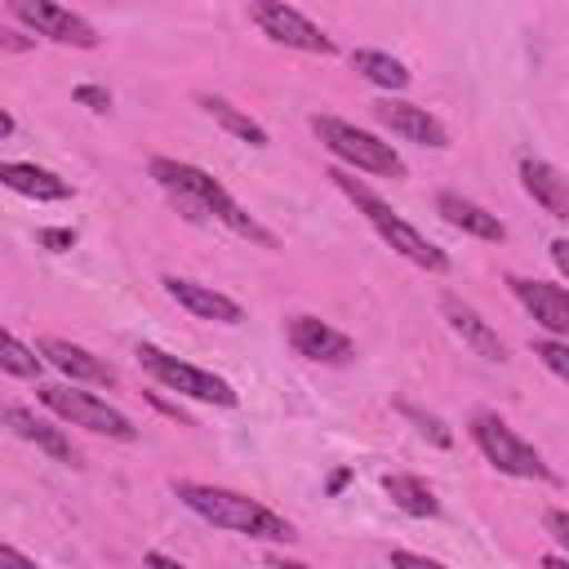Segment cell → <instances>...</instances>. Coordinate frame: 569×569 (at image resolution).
<instances>
[{
  "label": "cell",
  "instance_id": "cell-22",
  "mask_svg": "<svg viewBox=\"0 0 569 569\" xmlns=\"http://www.w3.org/2000/svg\"><path fill=\"white\" fill-rule=\"evenodd\" d=\"M200 107H204V111H209V116H213V120H218L227 133L244 138L249 147H267V142H271V138H267V129H262L258 120H249L240 107H231L227 98H200Z\"/></svg>",
  "mask_w": 569,
  "mask_h": 569
},
{
  "label": "cell",
  "instance_id": "cell-3",
  "mask_svg": "<svg viewBox=\"0 0 569 569\" xmlns=\"http://www.w3.org/2000/svg\"><path fill=\"white\" fill-rule=\"evenodd\" d=\"M311 129H316V138H320L338 160H347L351 169H365V173H378V178H405L400 151H396L391 142H382V138H373L369 129H356V124H347V120H338V116H316Z\"/></svg>",
  "mask_w": 569,
  "mask_h": 569
},
{
  "label": "cell",
  "instance_id": "cell-28",
  "mask_svg": "<svg viewBox=\"0 0 569 569\" xmlns=\"http://www.w3.org/2000/svg\"><path fill=\"white\" fill-rule=\"evenodd\" d=\"M36 240L44 249H71L76 244V231L71 227H44V231H36Z\"/></svg>",
  "mask_w": 569,
  "mask_h": 569
},
{
  "label": "cell",
  "instance_id": "cell-29",
  "mask_svg": "<svg viewBox=\"0 0 569 569\" xmlns=\"http://www.w3.org/2000/svg\"><path fill=\"white\" fill-rule=\"evenodd\" d=\"M391 569H445V565L431 556H418V551H391Z\"/></svg>",
  "mask_w": 569,
  "mask_h": 569
},
{
  "label": "cell",
  "instance_id": "cell-30",
  "mask_svg": "<svg viewBox=\"0 0 569 569\" xmlns=\"http://www.w3.org/2000/svg\"><path fill=\"white\" fill-rule=\"evenodd\" d=\"M0 569H36V560H27L13 542H4V547H0Z\"/></svg>",
  "mask_w": 569,
  "mask_h": 569
},
{
  "label": "cell",
  "instance_id": "cell-9",
  "mask_svg": "<svg viewBox=\"0 0 569 569\" xmlns=\"http://www.w3.org/2000/svg\"><path fill=\"white\" fill-rule=\"evenodd\" d=\"M289 342L298 356L320 360V365H347L356 356V342L338 333L333 325H325L320 316H289Z\"/></svg>",
  "mask_w": 569,
  "mask_h": 569
},
{
  "label": "cell",
  "instance_id": "cell-5",
  "mask_svg": "<svg viewBox=\"0 0 569 569\" xmlns=\"http://www.w3.org/2000/svg\"><path fill=\"white\" fill-rule=\"evenodd\" d=\"M471 440L480 445V453L507 471V476H525V480H551V467L542 462V453L533 445H525L498 413H476L471 418Z\"/></svg>",
  "mask_w": 569,
  "mask_h": 569
},
{
  "label": "cell",
  "instance_id": "cell-20",
  "mask_svg": "<svg viewBox=\"0 0 569 569\" xmlns=\"http://www.w3.org/2000/svg\"><path fill=\"white\" fill-rule=\"evenodd\" d=\"M351 67H356L369 84L391 89V93H400V89L409 84V67H405L400 58H391V53H378V49H356V53H351Z\"/></svg>",
  "mask_w": 569,
  "mask_h": 569
},
{
  "label": "cell",
  "instance_id": "cell-21",
  "mask_svg": "<svg viewBox=\"0 0 569 569\" xmlns=\"http://www.w3.org/2000/svg\"><path fill=\"white\" fill-rule=\"evenodd\" d=\"M382 489H387V498H391L405 516H436V511H440L436 493H431L418 476H387V480H382Z\"/></svg>",
  "mask_w": 569,
  "mask_h": 569
},
{
  "label": "cell",
  "instance_id": "cell-24",
  "mask_svg": "<svg viewBox=\"0 0 569 569\" xmlns=\"http://www.w3.org/2000/svg\"><path fill=\"white\" fill-rule=\"evenodd\" d=\"M396 409H400V413H405V418H409V422H413V427H418V431H422L431 445H440V449H449V445H453L449 427H445L436 413H422V409H418V405H409V400H400Z\"/></svg>",
  "mask_w": 569,
  "mask_h": 569
},
{
  "label": "cell",
  "instance_id": "cell-31",
  "mask_svg": "<svg viewBox=\"0 0 569 569\" xmlns=\"http://www.w3.org/2000/svg\"><path fill=\"white\" fill-rule=\"evenodd\" d=\"M551 262L565 271V280H569V240H551Z\"/></svg>",
  "mask_w": 569,
  "mask_h": 569
},
{
  "label": "cell",
  "instance_id": "cell-6",
  "mask_svg": "<svg viewBox=\"0 0 569 569\" xmlns=\"http://www.w3.org/2000/svg\"><path fill=\"white\" fill-rule=\"evenodd\" d=\"M40 405L53 409L58 418H67L71 427H89L98 436H111V440H138V427L111 409L107 400H98L93 391H71V387H40Z\"/></svg>",
  "mask_w": 569,
  "mask_h": 569
},
{
  "label": "cell",
  "instance_id": "cell-8",
  "mask_svg": "<svg viewBox=\"0 0 569 569\" xmlns=\"http://www.w3.org/2000/svg\"><path fill=\"white\" fill-rule=\"evenodd\" d=\"M9 9H13V18H22L27 27H36L40 36H49L58 44H76V49H93L98 44V31L80 13L62 9L53 0H13Z\"/></svg>",
  "mask_w": 569,
  "mask_h": 569
},
{
  "label": "cell",
  "instance_id": "cell-25",
  "mask_svg": "<svg viewBox=\"0 0 569 569\" xmlns=\"http://www.w3.org/2000/svg\"><path fill=\"white\" fill-rule=\"evenodd\" d=\"M533 356H538L556 378L569 382V342H560V338H542V342H533Z\"/></svg>",
  "mask_w": 569,
  "mask_h": 569
},
{
  "label": "cell",
  "instance_id": "cell-7",
  "mask_svg": "<svg viewBox=\"0 0 569 569\" xmlns=\"http://www.w3.org/2000/svg\"><path fill=\"white\" fill-rule=\"evenodd\" d=\"M249 13H253V22H258L276 44H289V49H302V53H333V40H329L307 13H298V9L284 4V0H253Z\"/></svg>",
  "mask_w": 569,
  "mask_h": 569
},
{
  "label": "cell",
  "instance_id": "cell-23",
  "mask_svg": "<svg viewBox=\"0 0 569 569\" xmlns=\"http://www.w3.org/2000/svg\"><path fill=\"white\" fill-rule=\"evenodd\" d=\"M0 365H4V373H13V378H36L40 365H44V356H36V351L22 347L13 333H4V338H0Z\"/></svg>",
  "mask_w": 569,
  "mask_h": 569
},
{
  "label": "cell",
  "instance_id": "cell-36",
  "mask_svg": "<svg viewBox=\"0 0 569 569\" xmlns=\"http://www.w3.org/2000/svg\"><path fill=\"white\" fill-rule=\"evenodd\" d=\"M13 129H18V124H13V116H9V111H0V133H4V138H9V133H13Z\"/></svg>",
  "mask_w": 569,
  "mask_h": 569
},
{
  "label": "cell",
  "instance_id": "cell-27",
  "mask_svg": "<svg viewBox=\"0 0 569 569\" xmlns=\"http://www.w3.org/2000/svg\"><path fill=\"white\" fill-rule=\"evenodd\" d=\"M542 525H547V533L565 547V556H569V511H560V507H551L547 516H542Z\"/></svg>",
  "mask_w": 569,
  "mask_h": 569
},
{
  "label": "cell",
  "instance_id": "cell-10",
  "mask_svg": "<svg viewBox=\"0 0 569 569\" xmlns=\"http://www.w3.org/2000/svg\"><path fill=\"white\" fill-rule=\"evenodd\" d=\"M373 116H378V124H387L391 133H400V138H409V142H422V147H449L445 124H440L427 107H418V102L382 98V102H373Z\"/></svg>",
  "mask_w": 569,
  "mask_h": 569
},
{
  "label": "cell",
  "instance_id": "cell-26",
  "mask_svg": "<svg viewBox=\"0 0 569 569\" xmlns=\"http://www.w3.org/2000/svg\"><path fill=\"white\" fill-rule=\"evenodd\" d=\"M76 102L89 107V111H107L111 107V93L102 84H76Z\"/></svg>",
  "mask_w": 569,
  "mask_h": 569
},
{
  "label": "cell",
  "instance_id": "cell-18",
  "mask_svg": "<svg viewBox=\"0 0 569 569\" xmlns=\"http://www.w3.org/2000/svg\"><path fill=\"white\" fill-rule=\"evenodd\" d=\"M0 182L18 196H31V200H67L71 196V182H62L53 169H40V164H22V160H4L0 164Z\"/></svg>",
  "mask_w": 569,
  "mask_h": 569
},
{
  "label": "cell",
  "instance_id": "cell-12",
  "mask_svg": "<svg viewBox=\"0 0 569 569\" xmlns=\"http://www.w3.org/2000/svg\"><path fill=\"white\" fill-rule=\"evenodd\" d=\"M164 293L178 307H187L191 316H200V320H218V325H240L244 320V311H240L236 298H227V293H218L209 284H196L187 276H164Z\"/></svg>",
  "mask_w": 569,
  "mask_h": 569
},
{
  "label": "cell",
  "instance_id": "cell-14",
  "mask_svg": "<svg viewBox=\"0 0 569 569\" xmlns=\"http://www.w3.org/2000/svg\"><path fill=\"white\" fill-rule=\"evenodd\" d=\"M440 311H445L449 329H453V333H458L476 356H485V360H507L502 338L493 333V325H489L476 307H467V302H458V298H445V302H440Z\"/></svg>",
  "mask_w": 569,
  "mask_h": 569
},
{
  "label": "cell",
  "instance_id": "cell-17",
  "mask_svg": "<svg viewBox=\"0 0 569 569\" xmlns=\"http://www.w3.org/2000/svg\"><path fill=\"white\" fill-rule=\"evenodd\" d=\"M436 209H440V218H445L449 227H458V231H467V236H480V240H502V236H507V227H502L498 213L480 209L476 200H467V196H458V191H440V196H436Z\"/></svg>",
  "mask_w": 569,
  "mask_h": 569
},
{
  "label": "cell",
  "instance_id": "cell-16",
  "mask_svg": "<svg viewBox=\"0 0 569 569\" xmlns=\"http://www.w3.org/2000/svg\"><path fill=\"white\" fill-rule=\"evenodd\" d=\"M373 231L396 249V253H405L409 262H418V267H427V271H449V253L445 249H436L418 227H409L400 213H391V218H382V222H373Z\"/></svg>",
  "mask_w": 569,
  "mask_h": 569
},
{
  "label": "cell",
  "instance_id": "cell-33",
  "mask_svg": "<svg viewBox=\"0 0 569 569\" xmlns=\"http://www.w3.org/2000/svg\"><path fill=\"white\" fill-rule=\"evenodd\" d=\"M0 44H4V49H31V40L18 36V31H0Z\"/></svg>",
  "mask_w": 569,
  "mask_h": 569
},
{
  "label": "cell",
  "instance_id": "cell-34",
  "mask_svg": "<svg viewBox=\"0 0 569 569\" xmlns=\"http://www.w3.org/2000/svg\"><path fill=\"white\" fill-rule=\"evenodd\" d=\"M347 480H351V471H333V476H329V493H338Z\"/></svg>",
  "mask_w": 569,
  "mask_h": 569
},
{
  "label": "cell",
  "instance_id": "cell-13",
  "mask_svg": "<svg viewBox=\"0 0 569 569\" xmlns=\"http://www.w3.org/2000/svg\"><path fill=\"white\" fill-rule=\"evenodd\" d=\"M520 182H525V191L533 196V204H542L551 218L569 222V178H565L556 164H547V160H538V156H525V160H520Z\"/></svg>",
  "mask_w": 569,
  "mask_h": 569
},
{
  "label": "cell",
  "instance_id": "cell-19",
  "mask_svg": "<svg viewBox=\"0 0 569 569\" xmlns=\"http://www.w3.org/2000/svg\"><path fill=\"white\" fill-rule=\"evenodd\" d=\"M4 422L22 436V440H31V445H40L49 458H58V462H67V467H76V449H71V440L58 431V427H49V422H40L31 409H22V405H4Z\"/></svg>",
  "mask_w": 569,
  "mask_h": 569
},
{
  "label": "cell",
  "instance_id": "cell-2",
  "mask_svg": "<svg viewBox=\"0 0 569 569\" xmlns=\"http://www.w3.org/2000/svg\"><path fill=\"white\" fill-rule=\"evenodd\" d=\"M151 178L169 191V200H173L191 222H222L227 209L236 204L218 178H209L200 164H187V160L156 156V160H151Z\"/></svg>",
  "mask_w": 569,
  "mask_h": 569
},
{
  "label": "cell",
  "instance_id": "cell-32",
  "mask_svg": "<svg viewBox=\"0 0 569 569\" xmlns=\"http://www.w3.org/2000/svg\"><path fill=\"white\" fill-rule=\"evenodd\" d=\"M147 569H187V565H178L173 556H160V551H147Z\"/></svg>",
  "mask_w": 569,
  "mask_h": 569
},
{
  "label": "cell",
  "instance_id": "cell-1",
  "mask_svg": "<svg viewBox=\"0 0 569 569\" xmlns=\"http://www.w3.org/2000/svg\"><path fill=\"white\" fill-rule=\"evenodd\" d=\"M173 498L196 511L200 520L218 525V529H236L249 538H267V542H289L293 525L276 511H267L262 502L236 493V489H218V485H196V480H173Z\"/></svg>",
  "mask_w": 569,
  "mask_h": 569
},
{
  "label": "cell",
  "instance_id": "cell-37",
  "mask_svg": "<svg viewBox=\"0 0 569 569\" xmlns=\"http://www.w3.org/2000/svg\"><path fill=\"white\" fill-rule=\"evenodd\" d=\"M271 569H311V565H302V560H276Z\"/></svg>",
  "mask_w": 569,
  "mask_h": 569
},
{
  "label": "cell",
  "instance_id": "cell-35",
  "mask_svg": "<svg viewBox=\"0 0 569 569\" xmlns=\"http://www.w3.org/2000/svg\"><path fill=\"white\" fill-rule=\"evenodd\" d=\"M542 569H569V560L565 556H542Z\"/></svg>",
  "mask_w": 569,
  "mask_h": 569
},
{
  "label": "cell",
  "instance_id": "cell-15",
  "mask_svg": "<svg viewBox=\"0 0 569 569\" xmlns=\"http://www.w3.org/2000/svg\"><path fill=\"white\" fill-rule=\"evenodd\" d=\"M40 356H44L53 369H62L67 378H76V382H98V387H111V382H116V369H111L107 360H98L93 351L67 342V338H44V342H40Z\"/></svg>",
  "mask_w": 569,
  "mask_h": 569
},
{
  "label": "cell",
  "instance_id": "cell-11",
  "mask_svg": "<svg viewBox=\"0 0 569 569\" xmlns=\"http://www.w3.org/2000/svg\"><path fill=\"white\" fill-rule=\"evenodd\" d=\"M511 293L520 298V307L551 333H560V342H569V293L560 284H547V280H525V276H511Z\"/></svg>",
  "mask_w": 569,
  "mask_h": 569
},
{
  "label": "cell",
  "instance_id": "cell-4",
  "mask_svg": "<svg viewBox=\"0 0 569 569\" xmlns=\"http://www.w3.org/2000/svg\"><path fill=\"white\" fill-rule=\"evenodd\" d=\"M138 360H142V369H147L156 382H164V387L178 391V396H191V400H204V405H227V409L240 400L227 378H218V373H209V369H200V365H187V360H178V356H169V351H160V347H151V342L138 347Z\"/></svg>",
  "mask_w": 569,
  "mask_h": 569
}]
</instances>
